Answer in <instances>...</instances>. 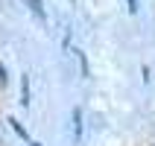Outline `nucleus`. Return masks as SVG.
Returning <instances> with one entry per match:
<instances>
[{
    "label": "nucleus",
    "mask_w": 155,
    "mask_h": 146,
    "mask_svg": "<svg viewBox=\"0 0 155 146\" xmlns=\"http://www.w3.org/2000/svg\"><path fill=\"white\" fill-rule=\"evenodd\" d=\"M21 3H24L38 21H47V12H44V3H41V0H21Z\"/></svg>",
    "instance_id": "obj_1"
},
{
    "label": "nucleus",
    "mask_w": 155,
    "mask_h": 146,
    "mask_svg": "<svg viewBox=\"0 0 155 146\" xmlns=\"http://www.w3.org/2000/svg\"><path fill=\"white\" fill-rule=\"evenodd\" d=\"M73 140L82 143V108H73Z\"/></svg>",
    "instance_id": "obj_2"
},
{
    "label": "nucleus",
    "mask_w": 155,
    "mask_h": 146,
    "mask_svg": "<svg viewBox=\"0 0 155 146\" xmlns=\"http://www.w3.org/2000/svg\"><path fill=\"white\" fill-rule=\"evenodd\" d=\"M21 102L29 105V76H24V82H21Z\"/></svg>",
    "instance_id": "obj_3"
},
{
    "label": "nucleus",
    "mask_w": 155,
    "mask_h": 146,
    "mask_svg": "<svg viewBox=\"0 0 155 146\" xmlns=\"http://www.w3.org/2000/svg\"><path fill=\"white\" fill-rule=\"evenodd\" d=\"M9 123H12V129H15V131H18V135H21V138H24V140L29 138V135H26V129H24V126H21V123H18V120H9Z\"/></svg>",
    "instance_id": "obj_4"
},
{
    "label": "nucleus",
    "mask_w": 155,
    "mask_h": 146,
    "mask_svg": "<svg viewBox=\"0 0 155 146\" xmlns=\"http://www.w3.org/2000/svg\"><path fill=\"white\" fill-rule=\"evenodd\" d=\"M126 6H129V12L135 15V12H138V0H126Z\"/></svg>",
    "instance_id": "obj_5"
},
{
    "label": "nucleus",
    "mask_w": 155,
    "mask_h": 146,
    "mask_svg": "<svg viewBox=\"0 0 155 146\" xmlns=\"http://www.w3.org/2000/svg\"><path fill=\"white\" fill-rule=\"evenodd\" d=\"M0 85H6V70H3V64H0Z\"/></svg>",
    "instance_id": "obj_6"
},
{
    "label": "nucleus",
    "mask_w": 155,
    "mask_h": 146,
    "mask_svg": "<svg viewBox=\"0 0 155 146\" xmlns=\"http://www.w3.org/2000/svg\"><path fill=\"white\" fill-rule=\"evenodd\" d=\"M29 146H38V143H29Z\"/></svg>",
    "instance_id": "obj_7"
}]
</instances>
